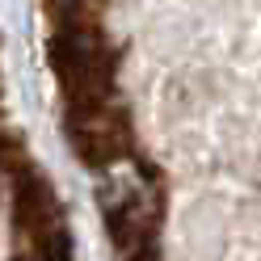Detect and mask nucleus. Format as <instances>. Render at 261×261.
Segmentation results:
<instances>
[{
	"instance_id": "f03ea898",
	"label": "nucleus",
	"mask_w": 261,
	"mask_h": 261,
	"mask_svg": "<svg viewBox=\"0 0 261 261\" xmlns=\"http://www.w3.org/2000/svg\"><path fill=\"white\" fill-rule=\"evenodd\" d=\"M0 261H76L72 223L25 143L0 72Z\"/></svg>"
},
{
	"instance_id": "f257e3e1",
	"label": "nucleus",
	"mask_w": 261,
	"mask_h": 261,
	"mask_svg": "<svg viewBox=\"0 0 261 261\" xmlns=\"http://www.w3.org/2000/svg\"><path fill=\"white\" fill-rule=\"evenodd\" d=\"M63 130L118 261H261V0H42Z\"/></svg>"
}]
</instances>
